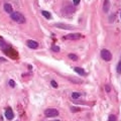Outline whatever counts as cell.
Masks as SVG:
<instances>
[{
	"instance_id": "obj_21",
	"label": "cell",
	"mask_w": 121,
	"mask_h": 121,
	"mask_svg": "<svg viewBox=\"0 0 121 121\" xmlns=\"http://www.w3.org/2000/svg\"><path fill=\"white\" fill-rule=\"evenodd\" d=\"M0 62H7L5 58H2V56H0Z\"/></svg>"
},
{
	"instance_id": "obj_9",
	"label": "cell",
	"mask_w": 121,
	"mask_h": 121,
	"mask_svg": "<svg viewBox=\"0 0 121 121\" xmlns=\"http://www.w3.org/2000/svg\"><path fill=\"white\" fill-rule=\"evenodd\" d=\"M4 10L6 11V12L8 13H12V6H11L10 4H8V3H5L4 4Z\"/></svg>"
},
{
	"instance_id": "obj_6",
	"label": "cell",
	"mask_w": 121,
	"mask_h": 121,
	"mask_svg": "<svg viewBox=\"0 0 121 121\" xmlns=\"http://www.w3.org/2000/svg\"><path fill=\"white\" fill-rule=\"evenodd\" d=\"M26 44H27V47L28 48H39V43H36V41H35V40H31V39H29V40H27L26 41Z\"/></svg>"
},
{
	"instance_id": "obj_5",
	"label": "cell",
	"mask_w": 121,
	"mask_h": 121,
	"mask_svg": "<svg viewBox=\"0 0 121 121\" xmlns=\"http://www.w3.org/2000/svg\"><path fill=\"white\" fill-rule=\"evenodd\" d=\"M82 37V35L80 33H71V35H65L64 39H73V40H76V39H80Z\"/></svg>"
},
{
	"instance_id": "obj_11",
	"label": "cell",
	"mask_w": 121,
	"mask_h": 121,
	"mask_svg": "<svg viewBox=\"0 0 121 121\" xmlns=\"http://www.w3.org/2000/svg\"><path fill=\"white\" fill-rule=\"evenodd\" d=\"M109 5H110V4H109V1H108V0H105V1H104V7H103V9H104L105 12H107V11L109 10Z\"/></svg>"
},
{
	"instance_id": "obj_2",
	"label": "cell",
	"mask_w": 121,
	"mask_h": 121,
	"mask_svg": "<svg viewBox=\"0 0 121 121\" xmlns=\"http://www.w3.org/2000/svg\"><path fill=\"white\" fill-rule=\"evenodd\" d=\"M44 115L47 117H56L59 115V111L54 108H48L44 111Z\"/></svg>"
},
{
	"instance_id": "obj_14",
	"label": "cell",
	"mask_w": 121,
	"mask_h": 121,
	"mask_svg": "<svg viewBox=\"0 0 121 121\" xmlns=\"http://www.w3.org/2000/svg\"><path fill=\"white\" fill-rule=\"evenodd\" d=\"M69 58L71 60H78V56H76V55H73V54H70L69 55Z\"/></svg>"
},
{
	"instance_id": "obj_17",
	"label": "cell",
	"mask_w": 121,
	"mask_h": 121,
	"mask_svg": "<svg viewBox=\"0 0 121 121\" xmlns=\"http://www.w3.org/2000/svg\"><path fill=\"white\" fill-rule=\"evenodd\" d=\"M117 72L120 74L121 73V62L118 64V66H117Z\"/></svg>"
},
{
	"instance_id": "obj_1",
	"label": "cell",
	"mask_w": 121,
	"mask_h": 121,
	"mask_svg": "<svg viewBox=\"0 0 121 121\" xmlns=\"http://www.w3.org/2000/svg\"><path fill=\"white\" fill-rule=\"evenodd\" d=\"M10 16H11V19L14 20L15 22H17V23H24L25 22V17L20 12H12Z\"/></svg>"
},
{
	"instance_id": "obj_15",
	"label": "cell",
	"mask_w": 121,
	"mask_h": 121,
	"mask_svg": "<svg viewBox=\"0 0 121 121\" xmlns=\"http://www.w3.org/2000/svg\"><path fill=\"white\" fill-rule=\"evenodd\" d=\"M108 121H116V116L115 115H110L109 116V120Z\"/></svg>"
},
{
	"instance_id": "obj_12",
	"label": "cell",
	"mask_w": 121,
	"mask_h": 121,
	"mask_svg": "<svg viewBox=\"0 0 121 121\" xmlns=\"http://www.w3.org/2000/svg\"><path fill=\"white\" fill-rule=\"evenodd\" d=\"M41 14H43L45 18H48H48H51V17H52L51 13H50V12H48V11H45V10H43V11H41Z\"/></svg>"
},
{
	"instance_id": "obj_3",
	"label": "cell",
	"mask_w": 121,
	"mask_h": 121,
	"mask_svg": "<svg viewBox=\"0 0 121 121\" xmlns=\"http://www.w3.org/2000/svg\"><path fill=\"white\" fill-rule=\"evenodd\" d=\"M101 56H102V59L106 60V62H109V60H111V59H112V54L108 50H102L101 51Z\"/></svg>"
},
{
	"instance_id": "obj_22",
	"label": "cell",
	"mask_w": 121,
	"mask_h": 121,
	"mask_svg": "<svg viewBox=\"0 0 121 121\" xmlns=\"http://www.w3.org/2000/svg\"><path fill=\"white\" fill-rule=\"evenodd\" d=\"M120 17H121V12H120Z\"/></svg>"
},
{
	"instance_id": "obj_10",
	"label": "cell",
	"mask_w": 121,
	"mask_h": 121,
	"mask_svg": "<svg viewBox=\"0 0 121 121\" xmlns=\"http://www.w3.org/2000/svg\"><path fill=\"white\" fill-rule=\"evenodd\" d=\"M74 70H75V72H76V73H78L79 75H82V76H84V75L86 74V73H85V71H84V70H83V69H82V68L76 67V68H75V69H74Z\"/></svg>"
},
{
	"instance_id": "obj_19",
	"label": "cell",
	"mask_w": 121,
	"mask_h": 121,
	"mask_svg": "<svg viewBox=\"0 0 121 121\" xmlns=\"http://www.w3.org/2000/svg\"><path fill=\"white\" fill-rule=\"evenodd\" d=\"M80 1H81V0H73V3L75 5H78L79 3H80Z\"/></svg>"
},
{
	"instance_id": "obj_23",
	"label": "cell",
	"mask_w": 121,
	"mask_h": 121,
	"mask_svg": "<svg viewBox=\"0 0 121 121\" xmlns=\"http://www.w3.org/2000/svg\"><path fill=\"white\" fill-rule=\"evenodd\" d=\"M56 121H60V120H56Z\"/></svg>"
},
{
	"instance_id": "obj_20",
	"label": "cell",
	"mask_w": 121,
	"mask_h": 121,
	"mask_svg": "<svg viewBox=\"0 0 121 121\" xmlns=\"http://www.w3.org/2000/svg\"><path fill=\"white\" fill-rule=\"evenodd\" d=\"M9 84H10L11 87H14V86H15V83H14L13 80H10V81H9Z\"/></svg>"
},
{
	"instance_id": "obj_4",
	"label": "cell",
	"mask_w": 121,
	"mask_h": 121,
	"mask_svg": "<svg viewBox=\"0 0 121 121\" xmlns=\"http://www.w3.org/2000/svg\"><path fill=\"white\" fill-rule=\"evenodd\" d=\"M75 8L73 6H66V7H64L63 10H62V12H63V15H71V14H74L75 12Z\"/></svg>"
},
{
	"instance_id": "obj_13",
	"label": "cell",
	"mask_w": 121,
	"mask_h": 121,
	"mask_svg": "<svg viewBox=\"0 0 121 121\" xmlns=\"http://www.w3.org/2000/svg\"><path fill=\"white\" fill-rule=\"evenodd\" d=\"M80 96H81V94H80V93H78V92L72 93V98H74V99H77V98H79Z\"/></svg>"
},
{
	"instance_id": "obj_16",
	"label": "cell",
	"mask_w": 121,
	"mask_h": 121,
	"mask_svg": "<svg viewBox=\"0 0 121 121\" xmlns=\"http://www.w3.org/2000/svg\"><path fill=\"white\" fill-rule=\"evenodd\" d=\"M52 50L54 52H60V48L59 47H56V45H52Z\"/></svg>"
},
{
	"instance_id": "obj_8",
	"label": "cell",
	"mask_w": 121,
	"mask_h": 121,
	"mask_svg": "<svg viewBox=\"0 0 121 121\" xmlns=\"http://www.w3.org/2000/svg\"><path fill=\"white\" fill-rule=\"evenodd\" d=\"M5 117H6V118L8 119V120L13 119L14 114H13L12 110H11V108H7V109H6V111H5Z\"/></svg>"
},
{
	"instance_id": "obj_7",
	"label": "cell",
	"mask_w": 121,
	"mask_h": 121,
	"mask_svg": "<svg viewBox=\"0 0 121 121\" xmlns=\"http://www.w3.org/2000/svg\"><path fill=\"white\" fill-rule=\"evenodd\" d=\"M56 27H59L60 29H74L75 27L72 25H69V24H65V23H56Z\"/></svg>"
},
{
	"instance_id": "obj_18",
	"label": "cell",
	"mask_w": 121,
	"mask_h": 121,
	"mask_svg": "<svg viewBox=\"0 0 121 121\" xmlns=\"http://www.w3.org/2000/svg\"><path fill=\"white\" fill-rule=\"evenodd\" d=\"M52 87H54V88H58V84H56L55 81H52Z\"/></svg>"
}]
</instances>
